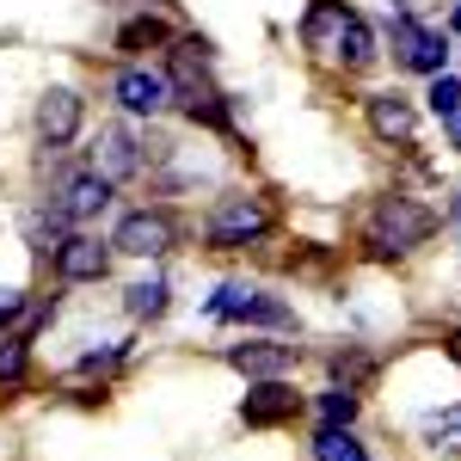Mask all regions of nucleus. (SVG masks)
<instances>
[{"instance_id":"nucleus-18","label":"nucleus","mask_w":461,"mask_h":461,"mask_svg":"<svg viewBox=\"0 0 461 461\" xmlns=\"http://www.w3.org/2000/svg\"><path fill=\"white\" fill-rule=\"evenodd\" d=\"M25 363H32V339H25V332H13V339H0V388H13V382H25Z\"/></svg>"},{"instance_id":"nucleus-27","label":"nucleus","mask_w":461,"mask_h":461,"mask_svg":"<svg viewBox=\"0 0 461 461\" xmlns=\"http://www.w3.org/2000/svg\"><path fill=\"white\" fill-rule=\"evenodd\" d=\"M449 130H456V148H461V117H449Z\"/></svg>"},{"instance_id":"nucleus-22","label":"nucleus","mask_w":461,"mask_h":461,"mask_svg":"<svg viewBox=\"0 0 461 461\" xmlns=\"http://www.w3.org/2000/svg\"><path fill=\"white\" fill-rule=\"evenodd\" d=\"M320 419H326V425H351V419H357V388L320 393Z\"/></svg>"},{"instance_id":"nucleus-9","label":"nucleus","mask_w":461,"mask_h":461,"mask_svg":"<svg viewBox=\"0 0 461 461\" xmlns=\"http://www.w3.org/2000/svg\"><path fill=\"white\" fill-rule=\"evenodd\" d=\"M93 173L111 178V185H117V178H136V173H142L136 136H130L123 123H105V130H99V142H93Z\"/></svg>"},{"instance_id":"nucleus-19","label":"nucleus","mask_w":461,"mask_h":461,"mask_svg":"<svg viewBox=\"0 0 461 461\" xmlns=\"http://www.w3.org/2000/svg\"><path fill=\"white\" fill-rule=\"evenodd\" d=\"M154 43H167V19H154V13L130 19V25L117 32V50H154Z\"/></svg>"},{"instance_id":"nucleus-11","label":"nucleus","mask_w":461,"mask_h":461,"mask_svg":"<svg viewBox=\"0 0 461 461\" xmlns=\"http://www.w3.org/2000/svg\"><path fill=\"white\" fill-rule=\"evenodd\" d=\"M56 271H62V284H99L111 271V247H99L93 234H68L56 252Z\"/></svg>"},{"instance_id":"nucleus-25","label":"nucleus","mask_w":461,"mask_h":461,"mask_svg":"<svg viewBox=\"0 0 461 461\" xmlns=\"http://www.w3.org/2000/svg\"><path fill=\"white\" fill-rule=\"evenodd\" d=\"M449 357H456V369H461V332H456V339H449Z\"/></svg>"},{"instance_id":"nucleus-6","label":"nucleus","mask_w":461,"mask_h":461,"mask_svg":"<svg viewBox=\"0 0 461 461\" xmlns=\"http://www.w3.org/2000/svg\"><path fill=\"white\" fill-rule=\"evenodd\" d=\"M393 56H400V68L412 74H443V62H449V43H443V32H425L419 19H393Z\"/></svg>"},{"instance_id":"nucleus-5","label":"nucleus","mask_w":461,"mask_h":461,"mask_svg":"<svg viewBox=\"0 0 461 461\" xmlns=\"http://www.w3.org/2000/svg\"><path fill=\"white\" fill-rule=\"evenodd\" d=\"M178 228L167 210H130L123 221H117V234H111V247L130 252V258H160V252H173Z\"/></svg>"},{"instance_id":"nucleus-1","label":"nucleus","mask_w":461,"mask_h":461,"mask_svg":"<svg viewBox=\"0 0 461 461\" xmlns=\"http://www.w3.org/2000/svg\"><path fill=\"white\" fill-rule=\"evenodd\" d=\"M302 43L314 50V62L326 68H369L375 62V37L357 19L345 0H314L308 19H302Z\"/></svg>"},{"instance_id":"nucleus-23","label":"nucleus","mask_w":461,"mask_h":461,"mask_svg":"<svg viewBox=\"0 0 461 461\" xmlns=\"http://www.w3.org/2000/svg\"><path fill=\"white\" fill-rule=\"evenodd\" d=\"M332 369H339V382H345V388H363V375H369V357H339Z\"/></svg>"},{"instance_id":"nucleus-20","label":"nucleus","mask_w":461,"mask_h":461,"mask_svg":"<svg viewBox=\"0 0 461 461\" xmlns=\"http://www.w3.org/2000/svg\"><path fill=\"white\" fill-rule=\"evenodd\" d=\"M425 437L437 443V449L461 456V406H449V412H430V419H425Z\"/></svg>"},{"instance_id":"nucleus-21","label":"nucleus","mask_w":461,"mask_h":461,"mask_svg":"<svg viewBox=\"0 0 461 461\" xmlns=\"http://www.w3.org/2000/svg\"><path fill=\"white\" fill-rule=\"evenodd\" d=\"M430 111H437V117H461V80L456 74H430Z\"/></svg>"},{"instance_id":"nucleus-7","label":"nucleus","mask_w":461,"mask_h":461,"mask_svg":"<svg viewBox=\"0 0 461 461\" xmlns=\"http://www.w3.org/2000/svg\"><path fill=\"white\" fill-rule=\"evenodd\" d=\"M80 117H86L80 93H74V86H50V93L37 99V136H43V148H68L74 136H80Z\"/></svg>"},{"instance_id":"nucleus-26","label":"nucleus","mask_w":461,"mask_h":461,"mask_svg":"<svg viewBox=\"0 0 461 461\" xmlns=\"http://www.w3.org/2000/svg\"><path fill=\"white\" fill-rule=\"evenodd\" d=\"M449 32H461V6H456V13H449Z\"/></svg>"},{"instance_id":"nucleus-8","label":"nucleus","mask_w":461,"mask_h":461,"mask_svg":"<svg viewBox=\"0 0 461 461\" xmlns=\"http://www.w3.org/2000/svg\"><path fill=\"white\" fill-rule=\"evenodd\" d=\"M215 320H258V326H289V308L277 302V295H258V289L247 284H221L210 302Z\"/></svg>"},{"instance_id":"nucleus-10","label":"nucleus","mask_w":461,"mask_h":461,"mask_svg":"<svg viewBox=\"0 0 461 461\" xmlns=\"http://www.w3.org/2000/svg\"><path fill=\"white\" fill-rule=\"evenodd\" d=\"M167 99H173L167 74H154V68H123L117 74V105L130 111V117H154V111H167Z\"/></svg>"},{"instance_id":"nucleus-15","label":"nucleus","mask_w":461,"mask_h":461,"mask_svg":"<svg viewBox=\"0 0 461 461\" xmlns=\"http://www.w3.org/2000/svg\"><path fill=\"white\" fill-rule=\"evenodd\" d=\"M228 363L234 369H247V375H289L295 369V345H271V339H247V345H234L228 351Z\"/></svg>"},{"instance_id":"nucleus-16","label":"nucleus","mask_w":461,"mask_h":461,"mask_svg":"<svg viewBox=\"0 0 461 461\" xmlns=\"http://www.w3.org/2000/svg\"><path fill=\"white\" fill-rule=\"evenodd\" d=\"M314 461H369V456H363V443L351 437V425H326L314 437Z\"/></svg>"},{"instance_id":"nucleus-13","label":"nucleus","mask_w":461,"mask_h":461,"mask_svg":"<svg viewBox=\"0 0 461 461\" xmlns=\"http://www.w3.org/2000/svg\"><path fill=\"white\" fill-rule=\"evenodd\" d=\"M240 419H247V425H258V430H265V425H284V419H295V388H284L277 375H265V382L247 393Z\"/></svg>"},{"instance_id":"nucleus-12","label":"nucleus","mask_w":461,"mask_h":461,"mask_svg":"<svg viewBox=\"0 0 461 461\" xmlns=\"http://www.w3.org/2000/svg\"><path fill=\"white\" fill-rule=\"evenodd\" d=\"M369 130L382 136V142H412V130H419V111H412V99H400V93H375L369 99Z\"/></svg>"},{"instance_id":"nucleus-14","label":"nucleus","mask_w":461,"mask_h":461,"mask_svg":"<svg viewBox=\"0 0 461 461\" xmlns=\"http://www.w3.org/2000/svg\"><path fill=\"white\" fill-rule=\"evenodd\" d=\"M105 203H111V178L80 173V178H68V185H62V203H56V215H62V221H93Z\"/></svg>"},{"instance_id":"nucleus-24","label":"nucleus","mask_w":461,"mask_h":461,"mask_svg":"<svg viewBox=\"0 0 461 461\" xmlns=\"http://www.w3.org/2000/svg\"><path fill=\"white\" fill-rule=\"evenodd\" d=\"M25 314V295H13V289H0V326H6V320H19Z\"/></svg>"},{"instance_id":"nucleus-3","label":"nucleus","mask_w":461,"mask_h":461,"mask_svg":"<svg viewBox=\"0 0 461 461\" xmlns=\"http://www.w3.org/2000/svg\"><path fill=\"white\" fill-rule=\"evenodd\" d=\"M167 86H178V105L191 111V117H203V123H221V93H215L210 80V43H178L173 50V80Z\"/></svg>"},{"instance_id":"nucleus-2","label":"nucleus","mask_w":461,"mask_h":461,"mask_svg":"<svg viewBox=\"0 0 461 461\" xmlns=\"http://www.w3.org/2000/svg\"><path fill=\"white\" fill-rule=\"evenodd\" d=\"M430 234H437V210H425L419 197H375V210L363 221V240L382 252V258H406L412 247H425Z\"/></svg>"},{"instance_id":"nucleus-4","label":"nucleus","mask_w":461,"mask_h":461,"mask_svg":"<svg viewBox=\"0 0 461 461\" xmlns=\"http://www.w3.org/2000/svg\"><path fill=\"white\" fill-rule=\"evenodd\" d=\"M271 203L265 197H221L210 210V221H203V234H210V247H252V240H265L271 234Z\"/></svg>"},{"instance_id":"nucleus-17","label":"nucleus","mask_w":461,"mask_h":461,"mask_svg":"<svg viewBox=\"0 0 461 461\" xmlns=\"http://www.w3.org/2000/svg\"><path fill=\"white\" fill-rule=\"evenodd\" d=\"M123 308H130L136 320H160V314H167V284H160V277L130 284V289H123Z\"/></svg>"}]
</instances>
